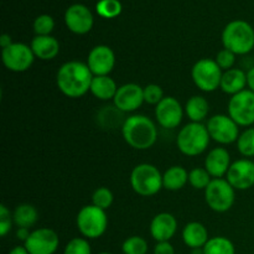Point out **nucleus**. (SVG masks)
Returning <instances> with one entry per match:
<instances>
[{"mask_svg":"<svg viewBox=\"0 0 254 254\" xmlns=\"http://www.w3.org/2000/svg\"><path fill=\"white\" fill-rule=\"evenodd\" d=\"M206 127L211 139L220 144L235 143L240 138V126L230 116L216 114L208 119Z\"/></svg>","mask_w":254,"mask_h":254,"instance_id":"9b49d317","label":"nucleus"},{"mask_svg":"<svg viewBox=\"0 0 254 254\" xmlns=\"http://www.w3.org/2000/svg\"><path fill=\"white\" fill-rule=\"evenodd\" d=\"M247 83H248V89L254 92V67L247 72Z\"/></svg>","mask_w":254,"mask_h":254,"instance_id":"79ce46f5","label":"nucleus"},{"mask_svg":"<svg viewBox=\"0 0 254 254\" xmlns=\"http://www.w3.org/2000/svg\"><path fill=\"white\" fill-rule=\"evenodd\" d=\"M89 91L96 98L101 101H109V99H114L118 91V86L116 81L109 76H94Z\"/></svg>","mask_w":254,"mask_h":254,"instance_id":"5701e85b","label":"nucleus"},{"mask_svg":"<svg viewBox=\"0 0 254 254\" xmlns=\"http://www.w3.org/2000/svg\"><path fill=\"white\" fill-rule=\"evenodd\" d=\"M191 254H205V253H203V248H195V250H192V253Z\"/></svg>","mask_w":254,"mask_h":254,"instance_id":"c03bdc74","label":"nucleus"},{"mask_svg":"<svg viewBox=\"0 0 254 254\" xmlns=\"http://www.w3.org/2000/svg\"><path fill=\"white\" fill-rule=\"evenodd\" d=\"M127 118H124V112L119 111L116 106H107L103 107L98 112L97 116V122L103 129H117L123 128L124 122Z\"/></svg>","mask_w":254,"mask_h":254,"instance_id":"b1692460","label":"nucleus"},{"mask_svg":"<svg viewBox=\"0 0 254 254\" xmlns=\"http://www.w3.org/2000/svg\"><path fill=\"white\" fill-rule=\"evenodd\" d=\"M223 71L217 62L211 59H201L193 64L191 76L193 83L203 92H213L221 86Z\"/></svg>","mask_w":254,"mask_h":254,"instance_id":"6e6552de","label":"nucleus"},{"mask_svg":"<svg viewBox=\"0 0 254 254\" xmlns=\"http://www.w3.org/2000/svg\"><path fill=\"white\" fill-rule=\"evenodd\" d=\"M236 190L227 179H213L205 190L206 203L216 212H226L235 203Z\"/></svg>","mask_w":254,"mask_h":254,"instance_id":"0eeeda50","label":"nucleus"},{"mask_svg":"<svg viewBox=\"0 0 254 254\" xmlns=\"http://www.w3.org/2000/svg\"><path fill=\"white\" fill-rule=\"evenodd\" d=\"M64 254H92L91 246L84 238H73L66 245Z\"/></svg>","mask_w":254,"mask_h":254,"instance_id":"f704fd0d","label":"nucleus"},{"mask_svg":"<svg viewBox=\"0 0 254 254\" xmlns=\"http://www.w3.org/2000/svg\"><path fill=\"white\" fill-rule=\"evenodd\" d=\"M55 29L54 17L47 14H42L37 16L34 21V31L37 36H47L51 35Z\"/></svg>","mask_w":254,"mask_h":254,"instance_id":"72a5a7b5","label":"nucleus"},{"mask_svg":"<svg viewBox=\"0 0 254 254\" xmlns=\"http://www.w3.org/2000/svg\"><path fill=\"white\" fill-rule=\"evenodd\" d=\"M237 149L246 158L254 156V128H247L240 134L237 140Z\"/></svg>","mask_w":254,"mask_h":254,"instance_id":"c756f323","label":"nucleus"},{"mask_svg":"<svg viewBox=\"0 0 254 254\" xmlns=\"http://www.w3.org/2000/svg\"><path fill=\"white\" fill-rule=\"evenodd\" d=\"M77 227L78 231L89 240H96L104 235L108 227V217L104 210L94 205L84 206L77 215Z\"/></svg>","mask_w":254,"mask_h":254,"instance_id":"423d86ee","label":"nucleus"},{"mask_svg":"<svg viewBox=\"0 0 254 254\" xmlns=\"http://www.w3.org/2000/svg\"><path fill=\"white\" fill-rule=\"evenodd\" d=\"M99 254H111V253H107V252H103V253H99Z\"/></svg>","mask_w":254,"mask_h":254,"instance_id":"a18cd8bd","label":"nucleus"},{"mask_svg":"<svg viewBox=\"0 0 254 254\" xmlns=\"http://www.w3.org/2000/svg\"><path fill=\"white\" fill-rule=\"evenodd\" d=\"M93 77L87 64L69 61L62 64L57 72V87L64 96L69 98H79L91 89Z\"/></svg>","mask_w":254,"mask_h":254,"instance_id":"f257e3e1","label":"nucleus"},{"mask_svg":"<svg viewBox=\"0 0 254 254\" xmlns=\"http://www.w3.org/2000/svg\"><path fill=\"white\" fill-rule=\"evenodd\" d=\"M228 116L240 127L254 124V92L245 89L232 96L228 102Z\"/></svg>","mask_w":254,"mask_h":254,"instance_id":"1a4fd4ad","label":"nucleus"},{"mask_svg":"<svg viewBox=\"0 0 254 254\" xmlns=\"http://www.w3.org/2000/svg\"><path fill=\"white\" fill-rule=\"evenodd\" d=\"M124 140L136 150H146L156 143L158 129L149 117L135 114L126 119L122 128Z\"/></svg>","mask_w":254,"mask_h":254,"instance_id":"f03ea898","label":"nucleus"},{"mask_svg":"<svg viewBox=\"0 0 254 254\" xmlns=\"http://www.w3.org/2000/svg\"><path fill=\"white\" fill-rule=\"evenodd\" d=\"M87 66L93 76H108L116 66V55L107 45H98L89 51Z\"/></svg>","mask_w":254,"mask_h":254,"instance_id":"4468645a","label":"nucleus"},{"mask_svg":"<svg viewBox=\"0 0 254 254\" xmlns=\"http://www.w3.org/2000/svg\"><path fill=\"white\" fill-rule=\"evenodd\" d=\"M1 60L9 71L25 72L34 64L35 55L26 44L12 42L6 49H2Z\"/></svg>","mask_w":254,"mask_h":254,"instance_id":"9d476101","label":"nucleus"},{"mask_svg":"<svg viewBox=\"0 0 254 254\" xmlns=\"http://www.w3.org/2000/svg\"><path fill=\"white\" fill-rule=\"evenodd\" d=\"M227 181L235 190L245 191L254 186V161L241 159L231 164L227 173Z\"/></svg>","mask_w":254,"mask_h":254,"instance_id":"dca6fc26","label":"nucleus"},{"mask_svg":"<svg viewBox=\"0 0 254 254\" xmlns=\"http://www.w3.org/2000/svg\"><path fill=\"white\" fill-rule=\"evenodd\" d=\"M130 185L138 195L149 197L156 195L164 188L163 175L151 164H139L131 171Z\"/></svg>","mask_w":254,"mask_h":254,"instance_id":"39448f33","label":"nucleus"},{"mask_svg":"<svg viewBox=\"0 0 254 254\" xmlns=\"http://www.w3.org/2000/svg\"><path fill=\"white\" fill-rule=\"evenodd\" d=\"M67 29L76 35H84L93 27L94 17L91 10L83 4H73L64 12Z\"/></svg>","mask_w":254,"mask_h":254,"instance_id":"ddd939ff","label":"nucleus"},{"mask_svg":"<svg viewBox=\"0 0 254 254\" xmlns=\"http://www.w3.org/2000/svg\"><path fill=\"white\" fill-rule=\"evenodd\" d=\"M183 240L188 247L203 248L208 242V232L205 226L200 222H190L184 227Z\"/></svg>","mask_w":254,"mask_h":254,"instance_id":"4be33fe9","label":"nucleus"},{"mask_svg":"<svg viewBox=\"0 0 254 254\" xmlns=\"http://www.w3.org/2000/svg\"><path fill=\"white\" fill-rule=\"evenodd\" d=\"M211 178L212 176L205 168H195L189 173V183L196 190H206V188L212 181Z\"/></svg>","mask_w":254,"mask_h":254,"instance_id":"7c9ffc66","label":"nucleus"},{"mask_svg":"<svg viewBox=\"0 0 254 254\" xmlns=\"http://www.w3.org/2000/svg\"><path fill=\"white\" fill-rule=\"evenodd\" d=\"M96 10L99 16L104 19H114L121 15L123 6L119 0H99L96 5Z\"/></svg>","mask_w":254,"mask_h":254,"instance_id":"c85d7f7f","label":"nucleus"},{"mask_svg":"<svg viewBox=\"0 0 254 254\" xmlns=\"http://www.w3.org/2000/svg\"><path fill=\"white\" fill-rule=\"evenodd\" d=\"M247 86V73L243 69L231 68L223 72L220 88L225 93L235 96V94L245 91Z\"/></svg>","mask_w":254,"mask_h":254,"instance_id":"412c9836","label":"nucleus"},{"mask_svg":"<svg viewBox=\"0 0 254 254\" xmlns=\"http://www.w3.org/2000/svg\"><path fill=\"white\" fill-rule=\"evenodd\" d=\"M230 166L231 155L225 148L212 149L205 159V169L215 179H221L227 175Z\"/></svg>","mask_w":254,"mask_h":254,"instance_id":"6ab92c4d","label":"nucleus"},{"mask_svg":"<svg viewBox=\"0 0 254 254\" xmlns=\"http://www.w3.org/2000/svg\"><path fill=\"white\" fill-rule=\"evenodd\" d=\"M114 200L113 192L107 188H98L92 195V205L101 210H108Z\"/></svg>","mask_w":254,"mask_h":254,"instance_id":"473e14b6","label":"nucleus"},{"mask_svg":"<svg viewBox=\"0 0 254 254\" xmlns=\"http://www.w3.org/2000/svg\"><path fill=\"white\" fill-rule=\"evenodd\" d=\"M164 99V92L159 84L151 83L144 87V101L149 104H156L160 103Z\"/></svg>","mask_w":254,"mask_h":254,"instance_id":"c9c22d12","label":"nucleus"},{"mask_svg":"<svg viewBox=\"0 0 254 254\" xmlns=\"http://www.w3.org/2000/svg\"><path fill=\"white\" fill-rule=\"evenodd\" d=\"M210 134H208L207 127L202 123H191L186 124L178 135V148L184 155L197 156L202 154L207 149L210 144Z\"/></svg>","mask_w":254,"mask_h":254,"instance_id":"20e7f679","label":"nucleus"},{"mask_svg":"<svg viewBox=\"0 0 254 254\" xmlns=\"http://www.w3.org/2000/svg\"><path fill=\"white\" fill-rule=\"evenodd\" d=\"M154 254H175V251L169 242H158L154 248Z\"/></svg>","mask_w":254,"mask_h":254,"instance_id":"58836bf2","label":"nucleus"},{"mask_svg":"<svg viewBox=\"0 0 254 254\" xmlns=\"http://www.w3.org/2000/svg\"><path fill=\"white\" fill-rule=\"evenodd\" d=\"M205 254H236L233 243L226 237H213L203 247Z\"/></svg>","mask_w":254,"mask_h":254,"instance_id":"cd10ccee","label":"nucleus"},{"mask_svg":"<svg viewBox=\"0 0 254 254\" xmlns=\"http://www.w3.org/2000/svg\"><path fill=\"white\" fill-rule=\"evenodd\" d=\"M223 49L236 55H247L254 49V27L245 20L228 22L222 31Z\"/></svg>","mask_w":254,"mask_h":254,"instance_id":"7ed1b4c3","label":"nucleus"},{"mask_svg":"<svg viewBox=\"0 0 254 254\" xmlns=\"http://www.w3.org/2000/svg\"><path fill=\"white\" fill-rule=\"evenodd\" d=\"M215 61L217 62L222 71H228V69L233 68V64L236 62V54H233L232 51L227 49H222L216 55Z\"/></svg>","mask_w":254,"mask_h":254,"instance_id":"e433bc0d","label":"nucleus"},{"mask_svg":"<svg viewBox=\"0 0 254 254\" xmlns=\"http://www.w3.org/2000/svg\"><path fill=\"white\" fill-rule=\"evenodd\" d=\"M39 213L37 210L30 203H22L15 208L12 213V220L17 227L21 228H30L37 222Z\"/></svg>","mask_w":254,"mask_h":254,"instance_id":"bb28decb","label":"nucleus"},{"mask_svg":"<svg viewBox=\"0 0 254 254\" xmlns=\"http://www.w3.org/2000/svg\"><path fill=\"white\" fill-rule=\"evenodd\" d=\"M11 44H12V41H11V37H10V35L2 34L1 36H0V46H1V49H6V47L10 46Z\"/></svg>","mask_w":254,"mask_h":254,"instance_id":"a19ab883","label":"nucleus"},{"mask_svg":"<svg viewBox=\"0 0 254 254\" xmlns=\"http://www.w3.org/2000/svg\"><path fill=\"white\" fill-rule=\"evenodd\" d=\"M32 52L35 57L42 60V61H49L54 60L60 52V44L54 36L47 35V36H35L32 39L31 45Z\"/></svg>","mask_w":254,"mask_h":254,"instance_id":"aec40b11","label":"nucleus"},{"mask_svg":"<svg viewBox=\"0 0 254 254\" xmlns=\"http://www.w3.org/2000/svg\"><path fill=\"white\" fill-rule=\"evenodd\" d=\"M122 250L124 254H146L148 243L144 238L139 237V236H133L124 241Z\"/></svg>","mask_w":254,"mask_h":254,"instance_id":"2f4dec72","label":"nucleus"},{"mask_svg":"<svg viewBox=\"0 0 254 254\" xmlns=\"http://www.w3.org/2000/svg\"><path fill=\"white\" fill-rule=\"evenodd\" d=\"M208 112H210V104L205 97L192 96L186 102L185 113L193 123H201L207 117Z\"/></svg>","mask_w":254,"mask_h":254,"instance_id":"393cba45","label":"nucleus"},{"mask_svg":"<svg viewBox=\"0 0 254 254\" xmlns=\"http://www.w3.org/2000/svg\"><path fill=\"white\" fill-rule=\"evenodd\" d=\"M189 181V173L183 166H171L163 175V186L166 190H181Z\"/></svg>","mask_w":254,"mask_h":254,"instance_id":"a878e982","label":"nucleus"},{"mask_svg":"<svg viewBox=\"0 0 254 254\" xmlns=\"http://www.w3.org/2000/svg\"><path fill=\"white\" fill-rule=\"evenodd\" d=\"M144 88L136 83H126L118 87L113 103L119 111L134 112L144 103Z\"/></svg>","mask_w":254,"mask_h":254,"instance_id":"f3484780","label":"nucleus"},{"mask_svg":"<svg viewBox=\"0 0 254 254\" xmlns=\"http://www.w3.org/2000/svg\"><path fill=\"white\" fill-rule=\"evenodd\" d=\"M14 220H12V215L10 211L7 210L6 206H0V236L5 237L7 233L11 230V226Z\"/></svg>","mask_w":254,"mask_h":254,"instance_id":"4c0bfd02","label":"nucleus"},{"mask_svg":"<svg viewBox=\"0 0 254 254\" xmlns=\"http://www.w3.org/2000/svg\"><path fill=\"white\" fill-rule=\"evenodd\" d=\"M60 245L57 233L50 228H39L30 233L24 243L30 254H54Z\"/></svg>","mask_w":254,"mask_h":254,"instance_id":"f8f14e48","label":"nucleus"},{"mask_svg":"<svg viewBox=\"0 0 254 254\" xmlns=\"http://www.w3.org/2000/svg\"><path fill=\"white\" fill-rule=\"evenodd\" d=\"M9 254H30L29 252H27V250L25 247H15L12 248L11 251H10Z\"/></svg>","mask_w":254,"mask_h":254,"instance_id":"37998d69","label":"nucleus"},{"mask_svg":"<svg viewBox=\"0 0 254 254\" xmlns=\"http://www.w3.org/2000/svg\"><path fill=\"white\" fill-rule=\"evenodd\" d=\"M184 109L180 102L174 97H164L155 107V118L165 129H175L183 122Z\"/></svg>","mask_w":254,"mask_h":254,"instance_id":"2eb2a0df","label":"nucleus"},{"mask_svg":"<svg viewBox=\"0 0 254 254\" xmlns=\"http://www.w3.org/2000/svg\"><path fill=\"white\" fill-rule=\"evenodd\" d=\"M30 233H31V232H29V228H21V227H20L19 230H17L16 236H17V238H19V240L24 241V243H25V242H26L27 238H29Z\"/></svg>","mask_w":254,"mask_h":254,"instance_id":"ea45409f","label":"nucleus"},{"mask_svg":"<svg viewBox=\"0 0 254 254\" xmlns=\"http://www.w3.org/2000/svg\"><path fill=\"white\" fill-rule=\"evenodd\" d=\"M178 230L176 218L171 213L163 212L156 215L150 223L151 237L158 242H169Z\"/></svg>","mask_w":254,"mask_h":254,"instance_id":"a211bd4d","label":"nucleus"}]
</instances>
